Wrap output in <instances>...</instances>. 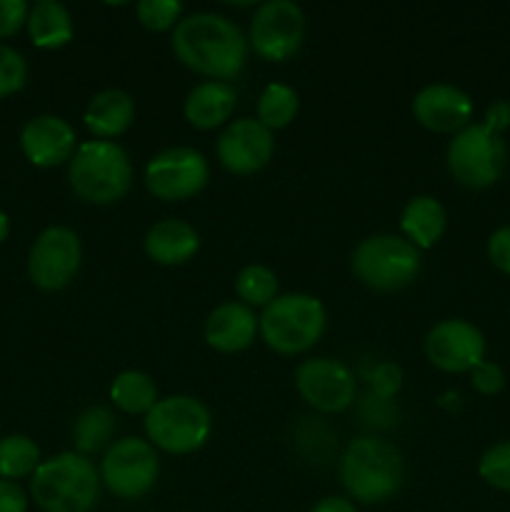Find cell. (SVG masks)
Returning <instances> with one entry per match:
<instances>
[{
	"instance_id": "6da1fadb",
	"label": "cell",
	"mask_w": 510,
	"mask_h": 512,
	"mask_svg": "<svg viewBox=\"0 0 510 512\" xmlns=\"http://www.w3.org/2000/svg\"><path fill=\"white\" fill-rule=\"evenodd\" d=\"M170 48L185 68L210 80L238 78L248 63V38L230 18L220 13L183 15L170 35Z\"/></svg>"
},
{
	"instance_id": "7a4b0ae2",
	"label": "cell",
	"mask_w": 510,
	"mask_h": 512,
	"mask_svg": "<svg viewBox=\"0 0 510 512\" xmlns=\"http://www.w3.org/2000/svg\"><path fill=\"white\" fill-rule=\"evenodd\" d=\"M403 480V455L388 440L363 435L355 438L340 458V483L358 503H385L403 488Z\"/></svg>"
},
{
	"instance_id": "3957f363",
	"label": "cell",
	"mask_w": 510,
	"mask_h": 512,
	"mask_svg": "<svg viewBox=\"0 0 510 512\" xmlns=\"http://www.w3.org/2000/svg\"><path fill=\"white\" fill-rule=\"evenodd\" d=\"M100 473L80 453L43 460L30 480L35 505L45 512H90L100 498Z\"/></svg>"
},
{
	"instance_id": "277c9868",
	"label": "cell",
	"mask_w": 510,
	"mask_h": 512,
	"mask_svg": "<svg viewBox=\"0 0 510 512\" xmlns=\"http://www.w3.org/2000/svg\"><path fill=\"white\" fill-rule=\"evenodd\" d=\"M70 188L93 205L118 203L133 185V163L115 140H85L70 158Z\"/></svg>"
},
{
	"instance_id": "5b68a950",
	"label": "cell",
	"mask_w": 510,
	"mask_h": 512,
	"mask_svg": "<svg viewBox=\"0 0 510 512\" xmlns=\"http://www.w3.org/2000/svg\"><path fill=\"white\" fill-rule=\"evenodd\" d=\"M325 328V305L308 293L278 295L258 318L260 338L278 355L305 353L323 338Z\"/></svg>"
},
{
	"instance_id": "8992f818",
	"label": "cell",
	"mask_w": 510,
	"mask_h": 512,
	"mask_svg": "<svg viewBox=\"0 0 510 512\" xmlns=\"http://www.w3.org/2000/svg\"><path fill=\"white\" fill-rule=\"evenodd\" d=\"M213 430V418L203 400L193 395H170L158 400L145 415V435L155 450L190 455L203 448Z\"/></svg>"
},
{
	"instance_id": "52a82bcc",
	"label": "cell",
	"mask_w": 510,
	"mask_h": 512,
	"mask_svg": "<svg viewBox=\"0 0 510 512\" xmlns=\"http://www.w3.org/2000/svg\"><path fill=\"white\" fill-rule=\"evenodd\" d=\"M350 265L363 285L380 293H393L408 288L418 278L420 250L403 235H370L353 250Z\"/></svg>"
},
{
	"instance_id": "ba28073f",
	"label": "cell",
	"mask_w": 510,
	"mask_h": 512,
	"mask_svg": "<svg viewBox=\"0 0 510 512\" xmlns=\"http://www.w3.org/2000/svg\"><path fill=\"white\" fill-rule=\"evenodd\" d=\"M508 160L503 138L483 123H470L448 145V170L465 188H488L498 183Z\"/></svg>"
},
{
	"instance_id": "9c48e42d",
	"label": "cell",
	"mask_w": 510,
	"mask_h": 512,
	"mask_svg": "<svg viewBox=\"0 0 510 512\" xmlns=\"http://www.w3.org/2000/svg\"><path fill=\"white\" fill-rule=\"evenodd\" d=\"M100 483L120 500H140L153 490L160 473L158 450L143 438H120L110 443L100 460Z\"/></svg>"
},
{
	"instance_id": "30bf717a",
	"label": "cell",
	"mask_w": 510,
	"mask_h": 512,
	"mask_svg": "<svg viewBox=\"0 0 510 512\" xmlns=\"http://www.w3.org/2000/svg\"><path fill=\"white\" fill-rule=\"evenodd\" d=\"M305 38V13L293 0H268L250 18L248 45L270 63L293 58Z\"/></svg>"
},
{
	"instance_id": "8fae6325",
	"label": "cell",
	"mask_w": 510,
	"mask_h": 512,
	"mask_svg": "<svg viewBox=\"0 0 510 512\" xmlns=\"http://www.w3.org/2000/svg\"><path fill=\"white\" fill-rule=\"evenodd\" d=\"M208 180L210 165L205 155L185 145L160 150L145 165V188L168 203L195 198Z\"/></svg>"
},
{
	"instance_id": "7c38bea8",
	"label": "cell",
	"mask_w": 510,
	"mask_h": 512,
	"mask_svg": "<svg viewBox=\"0 0 510 512\" xmlns=\"http://www.w3.org/2000/svg\"><path fill=\"white\" fill-rule=\"evenodd\" d=\"M295 388L310 408L333 415L353 405L358 385H355L353 370L343 360L310 358L303 360L295 370Z\"/></svg>"
},
{
	"instance_id": "4fadbf2b",
	"label": "cell",
	"mask_w": 510,
	"mask_h": 512,
	"mask_svg": "<svg viewBox=\"0 0 510 512\" xmlns=\"http://www.w3.org/2000/svg\"><path fill=\"white\" fill-rule=\"evenodd\" d=\"M80 260L83 248L78 235L63 225H53L45 228L30 248L28 275L35 288L53 293L70 285V280L78 275Z\"/></svg>"
},
{
	"instance_id": "5bb4252c",
	"label": "cell",
	"mask_w": 510,
	"mask_h": 512,
	"mask_svg": "<svg viewBox=\"0 0 510 512\" xmlns=\"http://www.w3.org/2000/svg\"><path fill=\"white\" fill-rule=\"evenodd\" d=\"M425 355L443 373H470L485 360V338L468 320H440L425 335Z\"/></svg>"
},
{
	"instance_id": "9a60e30c",
	"label": "cell",
	"mask_w": 510,
	"mask_h": 512,
	"mask_svg": "<svg viewBox=\"0 0 510 512\" xmlns=\"http://www.w3.org/2000/svg\"><path fill=\"white\" fill-rule=\"evenodd\" d=\"M220 165L235 175H250L263 170L275 153V140L258 118H240L225 125L215 143Z\"/></svg>"
},
{
	"instance_id": "2e32d148",
	"label": "cell",
	"mask_w": 510,
	"mask_h": 512,
	"mask_svg": "<svg viewBox=\"0 0 510 512\" xmlns=\"http://www.w3.org/2000/svg\"><path fill=\"white\" fill-rule=\"evenodd\" d=\"M413 115L433 133H460L473 118V100L455 85L433 83L415 93Z\"/></svg>"
},
{
	"instance_id": "e0dca14e",
	"label": "cell",
	"mask_w": 510,
	"mask_h": 512,
	"mask_svg": "<svg viewBox=\"0 0 510 512\" xmlns=\"http://www.w3.org/2000/svg\"><path fill=\"white\" fill-rule=\"evenodd\" d=\"M20 148L38 168H55L70 163L78 150V135L60 115H35L20 133Z\"/></svg>"
},
{
	"instance_id": "ac0fdd59",
	"label": "cell",
	"mask_w": 510,
	"mask_h": 512,
	"mask_svg": "<svg viewBox=\"0 0 510 512\" xmlns=\"http://www.w3.org/2000/svg\"><path fill=\"white\" fill-rule=\"evenodd\" d=\"M258 333V315L240 300L220 303L205 320V343L218 353H240L253 345Z\"/></svg>"
},
{
	"instance_id": "d6986e66",
	"label": "cell",
	"mask_w": 510,
	"mask_h": 512,
	"mask_svg": "<svg viewBox=\"0 0 510 512\" xmlns=\"http://www.w3.org/2000/svg\"><path fill=\"white\" fill-rule=\"evenodd\" d=\"M145 253L158 265H185L200 250V235L190 223L178 218H165L145 233Z\"/></svg>"
},
{
	"instance_id": "ffe728a7",
	"label": "cell",
	"mask_w": 510,
	"mask_h": 512,
	"mask_svg": "<svg viewBox=\"0 0 510 512\" xmlns=\"http://www.w3.org/2000/svg\"><path fill=\"white\" fill-rule=\"evenodd\" d=\"M238 105V93L223 80H205L195 85L183 105L185 120L198 130H215L230 120Z\"/></svg>"
},
{
	"instance_id": "44dd1931",
	"label": "cell",
	"mask_w": 510,
	"mask_h": 512,
	"mask_svg": "<svg viewBox=\"0 0 510 512\" xmlns=\"http://www.w3.org/2000/svg\"><path fill=\"white\" fill-rule=\"evenodd\" d=\"M83 120L95 140H113L133 125L135 100L120 88L100 90L90 98Z\"/></svg>"
},
{
	"instance_id": "7402d4cb",
	"label": "cell",
	"mask_w": 510,
	"mask_h": 512,
	"mask_svg": "<svg viewBox=\"0 0 510 512\" xmlns=\"http://www.w3.org/2000/svg\"><path fill=\"white\" fill-rule=\"evenodd\" d=\"M445 225H448V213L433 195H415L400 213V233L418 250L433 248L443 238Z\"/></svg>"
},
{
	"instance_id": "603a6c76",
	"label": "cell",
	"mask_w": 510,
	"mask_h": 512,
	"mask_svg": "<svg viewBox=\"0 0 510 512\" xmlns=\"http://www.w3.org/2000/svg\"><path fill=\"white\" fill-rule=\"evenodd\" d=\"M28 33L38 48L55 50L73 40V15L58 0H40L28 13Z\"/></svg>"
},
{
	"instance_id": "cb8c5ba5",
	"label": "cell",
	"mask_w": 510,
	"mask_h": 512,
	"mask_svg": "<svg viewBox=\"0 0 510 512\" xmlns=\"http://www.w3.org/2000/svg\"><path fill=\"white\" fill-rule=\"evenodd\" d=\"M110 400L128 415H148L158 403V385L143 370H123L110 385Z\"/></svg>"
},
{
	"instance_id": "d4e9b609",
	"label": "cell",
	"mask_w": 510,
	"mask_h": 512,
	"mask_svg": "<svg viewBox=\"0 0 510 512\" xmlns=\"http://www.w3.org/2000/svg\"><path fill=\"white\" fill-rule=\"evenodd\" d=\"M300 110V98L295 88L285 83L265 85L258 98V123L273 133V130L288 128Z\"/></svg>"
},
{
	"instance_id": "484cf974",
	"label": "cell",
	"mask_w": 510,
	"mask_h": 512,
	"mask_svg": "<svg viewBox=\"0 0 510 512\" xmlns=\"http://www.w3.org/2000/svg\"><path fill=\"white\" fill-rule=\"evenodd\" d=\"M115 433V415L103 405H93L85 413L78 415L73 428L75 448L80 455L88 458L90 453H98L105 445L110 448V438Z\"/></svg>"
},
{
	"instance_id": "4316f807",
	"label": "cell",
	"mask_w": 510,
	"mask_h": 512,
	"mask_svg": "<svg viewBox=\"0 0 510 512\" xmlns=\"http://www.w3.org/2000/svg\"><path fill=\"white\" fill-rule=\"evenodd\" d=\"M235 293L248 308H265L278 298V275L268 265H245L235 278Z\"/></svg>"
},
{
	"instance_id": "83f0119b",
	"label": "cell",
	"mask_w": 510,
	"mask_h": 512,
	"mask_svg": "<svg viewBox=\"0 0 510 512\" xmlns=\"http://www.w3.org/2000/svg\"><path fill=\"white\" fill-rule=\"evenodd\" d=\"M40 465V450L28 435H8L0 440V480L33 475Z\"/></svg>"
},
{
	"instance_id": "f1b7e54d",
	"label": "cell",
	"mask_w": 510,
	"mask_h": 512,
	"mask_svg": "<svg viewBox=\"0 0 510 512\" xmlns=\"http://www.w3.org/2000/svg\"><path fill=\"white\" fill-rule=\"evenodd\" d=\"M135 15L148 30L165 33L183 20V3L178 0H140L135 5Z\"/></svg>"
},
{
	"instance_id": "f546056e",
	"label": "cell",
	"mask_w": 510,
	"mask_h": 512,
	"mask_svg": "<svg viewBox=\"0 0 510 512\" xmlns=\"http://www.w3.org/2000/svg\"><path fill=\"white\" fill-rule=\"evenodd\" d=\"M478 473L490 488L510 493V440L485 450L478 463Z\"/></svg>"
},
{
	"instance_id": "4dcf8cb0",
	"label": "cell",
	"mask_w": 510,
	"mask_h": 512,
	"mask_svg": "<svg viewBox=\"0 0 510 512\" xmlns=\"http://www.w3.org/2000/svg\"><path fill=\"white\" fill-rule=\"evenodd\" d=\"M28 80V63L18 50L0 45V98L18 93Z\"/></svg>"
},
{
	"instance_id": "1f68e13d",
	"label": "cell",
	"mask_w": 510,
	"mask_h": 512,
	"mask_svg": "<svg viewBox=\"0 0 510 512\" xmlns=\"http://www.w3.org/2000/svg\"><path fill=\"white\" fill-rule=\"evenodd\" d=\"M470 383H473V388L478 390V393L495 395L503 390L505 375L503 370H500V365L490 363V360H483V363H478L473 370H470Z\"/></svg>"
},
{
	"instance_id": "d6a6232c",
	"label": "cell",
	"mask_w": 510,
	"mask_h": 512,
	"mask_svg": "<svg viewBox=\"0 0 510 512\" xmlns=\"http://www.w3.org/2000/svg\"><path fill=\"white\" fill-rule=\"evenodd\" d=\"M30 8L25 0H0V38H10L28 23Z\"/></svg>"
},
{
	"instance_id": "836d02e7",
	"label": "cell",
	"mask_w": 510,
	"mask_h": 512,
	"mask_svg": "<svg viewBox=\"0 0 510 512\" xmlns=\"http://www.w3.org/2000/svg\"><path fill=\"white\" fill-rule=\"evenodd\" d=\"M400 383H403V373H400L398 365L393 363H380L378 368L370 373V388L378 398H390L400 390Z\"/></svg>"
},
{
	"instance_id": "e575fe53",
	"label": "cell",
	"mask_w": 510,
	"mask_h": 512,
	"mask_svg": "<svg viewBox=\"0 0 510 512\" xmlns=\"http://www.w3.org/2000/svg\"><path fill=\"white\" fill-rule=\"evenodd\" d=\"M488 258L490 263L505 275H510V225L495 230L488 238Z\"/></svg>"
},
{
	"instance_id": "d590c367",
	"label": "cell",
	"mask_w": 510,
	"mask_h": 512,
	"mask_svg": "<svg viewBox=\"0 0 510 512\" xmlns=\"http://www.w3.org/2000/svg\"><path fill=\"white\" fill-rule=\"evenodd\" d=\"M0 512H28V495L15 480H0Z\"/></svg>"
},
{
	"instance_id": "8d00e7d4",
	"label": "cell",
	"mask_w": 510,
	"mask_h": 512,
	"mask_svg": "<svg viewBox=\"0 0 510 512\" xmlns=\"http://www.w3.org/2000/svg\"><path fill=\"white\" fill-rule=\"evenodd\" d=\"M485 128L493 130V133H503L510 128V103L508 100H493L485 110Z\"/></svg>"
},
{
	"instance_id": "74e56055",
	"label": "cell",
	"mask_w": 510,
	"mask_h": 512,
	"mask_svg": "<svg viewBox=\"0 0 510 512\" xmlns=\"http://www.w3.org/2000/svg\"><path fill=\"white\" fill-rule=\"evenodd\" d=\"M310 512H358L355 505L345 498H325L318 505H313Z\"/></svg>"
},
{
	"instance_id": "f35d334b",
	"label": "cell",
	"mask_w": 510,
	"mask_h": 512,
	"mask_svg": "<svg viewBox=\"0 0 510 512\" xmlns=\"http://www.w3.org/2000/svg\"><path fill=\"white\" fill-rule=\"evenodd\" d=\"M8 233H10V220H8V215H5L3 210H0V243H3V240L8 238Z\"/></svg>"
}]
</instances>
